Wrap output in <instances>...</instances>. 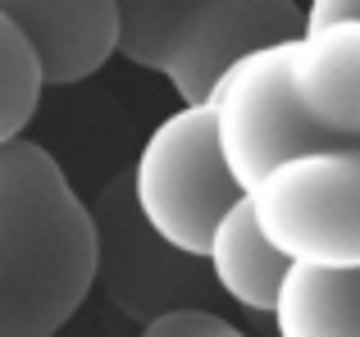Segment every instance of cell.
<instances>
[{"label":"cell","instance_id":"cell-2","mask_svg":"<svg viewBox=\"0 0 360 337\" xmlns=\"http://www.w3.org/2000/svg\"><path fill=\"white\" fill-rule=\"evenodd\" d=\"M128 187L150 232L192 260H205L214 223L246 196L219 155L210 105H178L160 119L128 168Z\"/></svg>","mask_w":360,"mask_h":337},{"label":"cell","instance_id":"cell-13","mask_svg":"<svg viewBox=\"0 0 360 337\" xmlns=\"http://www.w3.org/2000/svg\"><path fill=\"white\" fill-rule=\"evenodd\" d=\"M141 337H251L238 324H229L224 315L205 310V305H174V310H160L155 319H146Z\"/></svg>","mask_w":360,"mask_h":337},{"label":"cell","instance_id":"cell-4","mask_svg":"<svg viewBox=\"0 0 360 337\" xmlns=\"http://www.w3.org/2000/svg\"><path fill=\"white\" fill-rule=\"evenodd\" d=\"M205 105L214 119L219 155L242 192H251L255 178H264L274 164L292 160V155L315 151V146H338L292 96L288 41L238 60L219 78V87L210 91Z\"/></svg>","mask_w":360,"mask_h":337},{"label":"cell","instance_id":"cell-3","mask_svg":"<svg viewBox=\"0 0 360 337\" xmlns=\"http://www.w3.org/2000/svg\"><path fill=\"white\" fill-rule=\"evenodd\" d=\"M260 232L288 265H360V142L315 146L274 164L246 192Z\"/></svg>","mask_w":360,"mask_h":337},{"label":"cell","instance_id":"cell-11","mask_svg":"<svg viewBox=\"0 0 360 337\" xmlns=\"http://www.w3.org/2000/svg\"><path fill=\"white\" fill-rule=\"evenodd\" d=\"M41 91H46V78L32 46L0 14V146L18 142L27 133L37 105H41Z\"/></svg>","mask_w":360,"mask_h":337},{"label":"cell","instance_id":"cell-14","mask_svg":"<svg viewBox=\"0 0 360 337\" xmlns=\"http://www.w3.org/2000/svg\"><path fill=\"white\" fill-rule=\"evenodd\" d=\"M338 14H360V0H310L306 5V23H315V18H338Z\"/></svg>","mask_w":360,"mask_h":337},{"label":"cell","instance_id":"cell-5","mask_svg":"<svg viewBox=\"0 0 360 337\" xmlns=\"http://www.w3.org/2000/svg\"><path fill=\"white\" fill-rule=\"evenodd\" d=\"M91 228H96V283L123 315L155 319L160 310L192 305L187 296L196 292V283L183 269V260L192 256L174 251L150 232V223L132 205L128 173H119L91 205Z\"/></svg>","mask_w":360,"mask_h":337},{"label":"cell","instance_id":"cell-8","mask_svg":"<svg viewBox=\"0 0 360 337\" xmlns=\"http://www.w3.org/2000/svg\"><path fill=\"white\" fill-rule=\"evenodd\" d=\"M0 14L23 32L46 87H69L119 55L115 0H0Z\"/></svg>","mask_w":360,"mask_h":337},{"label":"cell","instance_id":"cell-7","mask_svg":"<svg viewBox=\"0 0 360 337\" xmlns=\"http://www.w3.org/2000/svg\"><path fill=\"white\" fill-rule=\"evenodd\" d=\"M288 82L333 142H360V14L301 27L288 41Z\"/></svg>","mask_w":360,"mask_h":337},{"label":"cell","instance_id":"cell-12","mask_svg":"<svg viewBox=\"0 0 360 337\" xmlns=\"http://www.w3.org/2000/svg\"><path fill=\"white\" fill-rule=\"evenodd\" d=\"M205 0H115L119 9V55L137 69L165 64V51L174 32L201 9Z\"/></svg>","mask_w":360,"mask_h":337},{"label":"cell","instance_id":"cell-10","mask_svg":"<svg viewBox=\"0 0 360 337\" xmlns=\"http://www.w3.org/2000/svg\"><path fill=\"white\" fill-rule=\"evenodd\" d=\"M205 260H210V274L219 283V292H229L242 310L251 315H269L274 292H278L283 274H288V260L269 246V237L260 232L251 205L233 201L224 210V219L214 223L210 246H205Z\"/></svg>","mask_w":360,"mask_h":337},{"label":"cell","instance_id":"cell-1","mask_svg":"<svg viewBox=\"0 0 360 337\" xmlns=\"http://www.w3.org/2000/svg\"><path fill=\"white\" fill-rule=\"evenodd\" d=\"M96 287L91 205L46 146H0V337H55Z\"/></svg>","mask_w":360,"mask_h":337},{"label":"cell","instance_id":"cell-6","mask_svg":"<svg viewBox=\"0 0 360 337\" xmlns=\"http://www.w3.org/2000/svg\"><path fill=\"white\" fill-rule=\"evenodd\" d=\"M301 27H306V5L297 0H205L174 32L160 73L174 82L183 105H205L238 60L264 46L292 41Z\"/></svg>","mask_w":360,"mask_h":337},{"label":"cell","instance_id":"cell-9","mask_svg":"<svg viewBox=\"0 0 360 337\" xmlns=\"http://www.w3.org/2000/svg\"><path fill=\"white\" fill-rule=\"evenodd\" d=\"M269 319L278 337H360V265H288Z\"/></svg>","mask_w":360,"mask_h":337}]
</instances>
